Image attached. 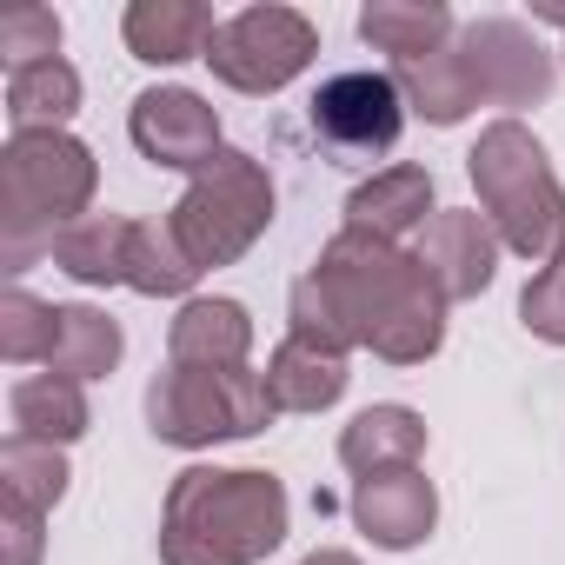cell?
I'll list each match as a JSON object with an SVG mask.
<instances>
[{"label": "cell", "mask_w": 565, "mask_h": 565, "mask_svg": "<svg viewBox=\"0 0 565 565\" xmlns=\"http://www.w3.org/2000/svg\"><path fill=\"white\" fill-rule=\"evenodd\" d=\"M287 486L253 466H186L160 505V565H259L287 545Z\"/></svg>", "instance_id": "obj_1"}, {"label": "cell", "mask_w": 565, "mask_h": 565, "mask_svg": "<svg viewBox=\"0 0 565 565\" xmlns=\"http://www.w3.org/2000/svg\"><path fill=\"white\" fill-rule=\"evenodd\" d=\"M100 186V160L67 127L54 134H8L0 147V259L8 273H28L34 253H54V239L87 220Z\"/></svg>", "instance_id": "obj_2"}, {"label": "cell", "mask_w": 565, "mask_h": 565, "mask_svg": "<svg viewBox=\"0 0 565 565\" xmlns=\"http://www.w3.org/2000/svg\"><path fill=\"white\" fill-rule=\"evenodd\" d=\"M413 273V253H399L393 239H373V233H333L327 253L313 259V273L294 279V300H287V320L300 340L327 347V353H353L366 347V333L380 327V313L393 307V294L406 287Z\"/></svg>", "instance_id": "obj_3"}, {"label": "cell", "mask_w": 565, "mask_h": 565, "mask_svg": "<svg viewBox=\"0 0 565 565\" xmlns=\"http://www.w3.org/2000/svg\"><path fill=\"white\" fill-rule=\"evenodd\" d=\"M466 173H472L479 213L492 220L505 253H519L532 266H552L565 253V186L525 120H492L472 140Z\"/></svg>", "instance_id": "obj_4"}, {"label": "cell", "mask_w": 565, "mask_h": 565, "mask_svg": "<svg viewBox=\"0 0 565 565\" xmlns=\"http://www.w3.org/2000/svg\"><path fill=\"white\" fill-rule=\"evenodd\" d=\"M167 226H173V239L186 246V259H193L200 273L233 266V259H246L253 239L273 226V173H266L253 153L220 147V153L186 180V193L173 200Z\"/></svg>", "instance_id": "obj_5"}, {"label": "cell", "mask_w": 565, "mask_h": 565, "mask_svg": "<svg viewBox=\"0 0 565 565\" xmlns=\"http://www.w3.org/2000/svg\"><path fill=\"white\" fill-rule=\"evenodd\" d=\"M273 393H266V373L253 366H167L153 373L147 386V426L153 439L180 446V452H200V446H220V439H253L273 426Z\"/></svg>", "instance_id": "obj_6"}, {"label": "cell", "mask_w": 565, "mask_h": 565, "mask_svg": "<svg viewBox=\"0 0 565 565\" xmlns=\"http://www.w3.org/2000/svg\"><path fill=\"white\" fill-rule=\"evenodd\" d=\"M320 54V28L300 14V8H279V0H266V8H239L233 21H220L213 47H206V67L213 81H226L233 94H279L294 87Z\"/></svg>", "instance_id": "obj_7"}, {"label": "cell", "mask_w": 565, "mask_h": 565, "mask_svg": "<svg viewBox=\"0 0 565 565\" xmlns=\"http://www.w3.org/2000/svg\"><path fill=\"white\" fill-rule=\"evenodd\" d=\"M307 120L333 160H373V153H393V140L406 127V100H399L393 74H333L307 100Z\"/></svg>", "instance_id": "obj_8"}, {"label": "cell", "mask_w": 565, "mask_h": 565, "mask_svg": "<svg viewBox=\"0 0 565 565\" xmlns=\"http://www.w3.org/2000/svg\"><path fill=\"white\" fill-rule=\"evenodd\" d=\"M459 54L479 74V94L492 107H545L552 100V54L539 47V34L525 21L486 14L459 34Z\"/></svg>", "instance_id": "obj_9"}, {"label": "cell", "mask_w": 565, "mask_h": 565, "mask_svg": "<svg viewBox=\"0 0 565 565\" xmlns=\"http://www.w3.org/2000/svg\"><path fill=\"white\" fill-rule=\"evenodd\" d=\"M127 140L140 147L147 167L167 173H200L220 153V114L193 87H147L127 114Z\"/></svg>", "instance_id": "obj_10"}, {"label": "cell", "mask_w": 565, "mask_h": 565, "mask_svg": "<svg viewBox=\"0 0 565 565\" xmlns=\"http://www.w3.org/2000/svg\"><path fill=\"white\" fill-rule=\"evenodd\" d=\"M419 266L439 279V294L446 300H479L492 287V273H499V253L505 239L492 233V220L479 206H439L419 233Z\"/></svg>", "instance_id": "obj_11"}, {"label": "cell", "mask_w": 565, "mask_h": 565, "mask_svg": "<svg viewBox=\"0 0 565 565\" xmlns=\"http://www.w3.org/2000/svg\"><path fill=\"white\" fill-rule=\"evenodd\" d=\"M353 525L380 545V552H413L426 545V532L439 525V492L419 466L406 472H373V479H353Z\"/></svg>", "instance_id": "obj_12"}, {"label": "cell", "mask_w": 565, "mask_h": 565, "mask_svg": "<svg viewBox=\"0 0 565 565\" xmlns=\"http://www.w3.org/2000/svg\"><path fill=\"white\" fill-rule=\"evenodd\" d=\"M446 294H439V279L419 266V253H413V273H406V287L393 294V307L380 313V327L366 333V347H373V360H386V366H426L439 347H446Z\"/></svg>", "instance_id": "obj_13"}, {"label": "cell", "mask_w": 565, "mask_h": 565, "mask_svg": "<svg viewBox=\"0 0 565 565\" xmlns=\"http://www.w3.org/2000/svg\"><path fill=\"white\" fill-rule=\"evenodd\" d=\"M120 34H127V54L134 61L180 67V61H206L220 21H213L206 0H134L127 21H120Z\"/></svg>", "instance_id": "obj_14"}, {"label": "cell", "mask_w": 565, "mask_h": 565, "mask_svg": "<svg viewBox=\"0 0 565 565\" xmlns=\"http://www.w3.org/2000/svg\"><path fill=\"white\" fill-rule=\"evenodd\" d=\"M433 173L426 167H386L373 180H360L347 193V233H373V239H406V233H426L433 220Z\"/></svg>", "instance_id": "obj_15"}, {"label": "cell", "mask_w": 565, "mask_h": 565, "mask_svg": "<svg viewBox=\"0 0 565 565\" xmlns=\"http://www.w3.org/2000/svg\"><path fill=\"white\" fill-rule=\"evenodd\" d=\"M253 353V320L239 300H186L173 320H167V366H246Z\"/></svg>", "instance_id": "obj_16"}, {"label": "cell", "mask_w": 565, "mask_h": 565, "mask_svg": "<svg viewBox=\"0 0 565 565\" xmlns=\"http://www.w3.org/2000/svg\"><path fill=\"white\" fill-rule=\"evenodd\" d=\"M347 386H353L347 360L313 347V340H300V333H287L273 347V360H266V393H273L279 413H327V406L347 399Z\"/></svg>", "instance_id": "obj_17"}, {"label": "cell", "mask_w": 565, "mask_h": 565, "mask_svg": "<svg viewBox=\"0 0 565 565\" xmlns=\"http://www.w3.org/2000/svg\"><path fill=\"white\" fill-rule=\"evenodd\" d=\"M393 87H399V100H406L419 120H433V127H459V120L486 100L472 61L459 54V41L439 47V54H426V61H399V67H393Z\"/></svg>", "instance_id": "obj_18"}, {"label": "cell", "mask_w": 565, "mask_h": 565, "mask_svg": "<svg viewBox=\"0 0 565 565\" xmlns=\"http://www.w3.org/2000/svg\"><path fill=\"white\" fill-rule=\"evenodd\" d=\"M426 452V419L413 406H366L347 433H340V466L353 479H373V472H406L419 466Z\"/></svg>", "instance_id": "obj_19"}, {"label": "cell", "mask_w": 565, "mask_h": 565, "mask_svg": "<svg viewBox=\"0 0 565 565\" xmlns=\"http://www.w3.org/2000/svg\"><path fill=\"white\" fill-rule=\"evenodd\" d=\"M360 41L399 61H426L452 47V8L446 0H366L360 8Z\"/></svg>", "instance_id": "obj_20"}, {"label": "cell", "mask_w": 565, "mask_h": 565, "mask_svg": "<svg viewBox=\"0 0 565 565\" xmlns=\"http://www.w3.org/2000/svg\"><path fill=\"white\" fill-rule=\"evenodd\" d=\"M8 413H14V439H41V446H74V439L94 426L87 386H81V380H61V373H28V380H14Z\"/></svg>", "instance_id": "obj_21"}, {"label": "cell", "mask_w": 565, "mask_h": 565, "mask_svg": "<svg viewBox=\"0 0 565 565\" xmlns=\"http://www.w3.org/2000/svg\"><path fill=\"white\" fill-rule=\"evenodd\" d=\"M127 253H134L127 213H87L54 239V266L81 287H127Z\"/></svg>", "instance_id": "obj_22"}, {"label": "cell", "mask_w": 565, "mask_h": 565, "mask_svg": "<svg viewBox=\"0 0 565 565\" xmlns=\"http://www.w3.org/2000/svg\"><path fill=\"white\" fill-rule=\"evenodd\" d=\"M120 353H127V333H120L114 313H100V307H61V333H54L47 373L87 386V380H107L120 366Z\"/></svg>", "instance_id": "obj_23"}, {"label": "cell", "mask_w": 565, "mask_h": 565, "mask_svg": "<svg viewBox=\"0 0 565 565\" xmlns=\"http://www.w3.org/2000/svg\"><path fill=\"white\" fill-rule=\"evenodd\" d=\"M193 279L200 266L186 259V246L173 239L167 220H134V253H127V287L140 300H193Z\"/></svg>", "instance_id": "obj_24"}, {"label": "cell", "mask_w": 565, "mask_h": 565, "mask_svg": "<svg viewBox=\"0 0 565 565\" xmlns=\"http://www.w3.org/2000/svg\"><path fill=\"white\" fill-rule=\"evenodd\" d=\"M81 114V74L67 61H41L8 74V120L14 134H54Z\"/></svg>", "instance_id": "obj_25"}, {"label": "cell", "mask_w": 565, "mask_h": 565, "mask_svg": "<svg viewBox=\"0 0 565 565\" xmlns=\"http://www.w3.org/2000/svg\"><path fill=\"white\" fill-rule=\"evenodd\" d=\"M67 446H41V439H14L0 446V492L8 499H28L34 512H54L67 499Z\"/></svg>", "instance_id": "obj_26"}, {"label": "cell", "mask_w": 565, "mask_h": 565, "mask_svg": "<svg viewBox=\"0 0 565 565\" xmlns=\"http://www.w3.org/2000/svg\"><path fill=\"white\" fill-rule=\"evenodd\" d=\"M54 333H61V307L34 300L28 287H14L8 300H0V360L14 366H47L54 360Z\"/></svg>", "instance_id": "obj_27"}, {"label": "cell", "mask_w": 565, "mask_h": 565, "mask_svg": "<svg viewBox=\"0 0 565 565\" xmlns=\"http://www.w3.org/2000/svg\"><path fill=\"white\" fill-rule=\"evenodd\" d=\"M0 61H8V74L61 61V14L54 8H14L0 21Z\"/></svg>", "instance_id": "obj_28"}, {"label": "cell", "mask_w": 565, "mask_h": 565, "mask_svg": "<svg viewBox=\"0 0 565 565\" xmlns=\"http://www.w3.org/2000/svg\"><path fill=\"white\" fill-rule=\"evenodd\" d=\"M519 320H525V333H532V340L565 347V253H558L552 266H539V273H532V287L519 294Z\"/></svg>", "instance_id": "obj_29"}, {"label": "cell", "mask_w": 565, "mask_h": 565, "mask_svg": "<svg viewBox=\"0 0 565 565\" xmlns=\"http://www.w3.org/2000/svg\"><path fill=\"white\" fill-rule=\"evenodd\" d=\"M41 519H47V512H34L28 499H8V492H0V565H41V545H47Z\"/></svg>", "instance_id": "obj_30"}, {"label": "cell", "mask_w": 565, "mask_h": 565, "mask_svg": "<svg viewBox=\"0 0 565 565\" xmlns=\"http://www.w3.org/2000/svg\"><path fill=\"white\" fill-rule=\"evenodd\" d=\"M300 565H360V558H353V552H340V545H320V552H307Z\"/></svg>", "instance_id": "obj_31"}]
</instances>
